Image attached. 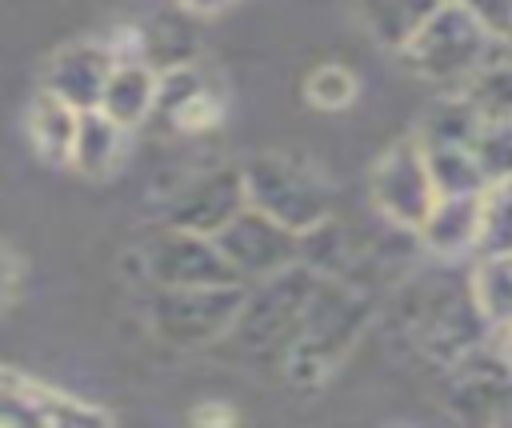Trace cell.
I'll return each mask as SVG.
<instances>
[{
  "instance_id": "d6986e66",
  "label": "cell",
  "mask_w": 512,
  "mask_h": 428,
  "mask_svg": "<svg viewBox=\"0 0 512 428\" xmlns=\"http://www.w3.org/2000/svg\"><path fill=\"white\" fill-rule=\"evenodd\" d=\"M428 172L436 184V196H472L488 188V176L480 172L472 148L464 144H444V148H424Z\"/></svg>"
},
{
  "instance_id": "4fadbf2b",
  "label": "cell",
  "mask_w": 512,
  "mask_h": 428,
  "mask_svg": "<svg viewBox=\"0 0 512 428\" xmlns=\"http://www.w3.org/2000/svg\"><path fill=\"white\" fill-rule=\"evenodd\" d=\"M156 100H160V72L144 56H120L104 84L100 112L124 128H136L156 112Z\"/></svg>"
},
{
  "instance_id": "d4e9b609",
  "label": "cell",
  "mask_w": 512,
  "mask_h": 428,
  "mask_svg": "<svg viewBox=\"0 0 512 428\" xmlns=\"http://www.w3.org/2000/svg\"><path fill=\"white\" fill-rule=\"evenodd\" d=\"M12 292H16V260H12V256H8V248L0 244V312L8 308Z\"/></svg>"
},
{
  "instance_id": "5b68a950",
  "label": "cell",
  "mask_w": 512,
  "mask_h": 428,
  "mask_svg": "<svg viewBox=\"0 0 512 428\" xmlns=\"http://www.w3.org/2000/svg\"><path fill=\"white\" fill-rule=\"evenodd\" d=\"M244 280L240 284H212V288H160L148 320L152 332L176 348H200L236 328L244 308Z\"/></svg>"
},
{
  "instance_id": "ba28073f",
  "label": "cell",
  "mask_w": 512,
  "mask_h": 428,
  "mask_svg": "<svg viewBox=\"0 0 512 428\" xmlns=\"http://www.w3.org/2000/svg\"><path fill=\"white\" fill-rule=\"evenodd\" d=\"M372 200L396 228H420L436 204V184L420 140L392 144L372 168Z\"/></svg>"
},
{
  "instance_id": "5bb4252c",
  "label": "cell",
  "mask_w": 512,
  "mask_h": 428,
  "mask_svg": "<svg viewBox=\"0 0 512 428\" xmlns=\"http://www.w3.org/2000/svg\"><path fill=\"white\" fill-rule=\"evenodd\" d=\"M444 0H356L360 24L388 52H404Z\"/></svg>"
},
{
  "instance_id": "7a4b0ae2",
  "label": "cell",
  "mask_w": 512,
  "mask_h": 428,
  "mask_svg": "<svg viewBox=\"0 0 512 428\" xmlns=\"http://www.w3.org/2000/svg\"><path fill=\"white\" fill-rule=\"evenodd\" d=\"M316 284H320V272L308 264H292V268L260 280V288L244 296V308L236 316L232 336L252 352L292 348Z\"/></svg>"
},
{
  "instance_id": "cb8c5ba5",
  "label": "cell",
  "mask_w": 512,
  "mask_h": 428,
  "mask_svg": "<svg viewBox=\"0 0 512 428\" xmlns=\"http://www.w3.org/2000/svg\"><path fill=\"white\" fill-rule=\"evenodd\" d=\"M464 8L480 20V28L496 44L512 48V0H464Z\"/></svg>"
},
{
  "instance_id": "ffe728a7",
  "label": "cell",
  "mask_w": 512,
  "mask_h": 428,
  "mask_svg": "<svg viewBox=\"0 0 512 428\" xmlns=\"http://www.w3.org/2000/svg\"><path fill=\"white\" fill-rule=\"evenodd\" d=\"M460 92L472 100V108L484 120H512V56L488 60Z\"/></svg>"
},
{
  "instance_id": "9a60e30c",
  "label": "cell",
  "mask_w": 512,
  "mask_h": 428,
  "mask_svg": "<svg viewBox=\"0 0 512 428\" xmlns=\"http://www.w3.org/2000/svg\"><path fill=\"white\" fill-rule=\"evenodd\" d=\"M124 124H116L112 116H104L100 108H88L80 112V124H76V140H72V152H68V164L80 172V176H108L120 156H124Z\"/></svg>"
},
{
  "instance_id": "3957f363",
  "label": "cell",
  "mask_w": 512,
  "mask_h": 428,
  "mask_svg": "<svg viewBox=\"0 0 512 428\" xmlns=\"http://www.w3.org/2000/svg\"><path fill=\"white\" fill-rule=\"evenodd\" d=\"M364 320H368V300L360 292H352V288L320 276V284H316V292L308 300L300 336L288 348L292 372L300 380L324 376L344 356V348L356 340V332H360Z\"/></svg>"
},
{
  "instance_id": "4316f807",
  "label": "cell",
  "mask_w": 512,
  "mask_h": 428,
  "mask_svg": "<svg viewBox=\"0 0 512 428\" xmlns=\"http://www.w3.org/2000/svg\"><path fill=\"white\" fill-rule=\"evenodd\" d=\"M504 420H512V380H508V408H504Z\"/></svg>"
},
{
  "instance_id": "7402d4cb",
  "label": "cell",
  "mask_w": 512,
  "mask_h": 428,
  "mask_svg": "<svg viewBox=\"0 0 512 428\" xmlns=\"http://www.w3.org/2000/svg\"><path fill=\"white\" fill-rule=\"evenodd\" d=\"M472 156L480 172L488 176V184L508 180L512 176V120H484L472 140Z\"/></svg>"
},
{
  "instance_id": "52a82bcc",
  "label": "cell",
  "mask_w": 512,
  "mask_h": 428,
  "mask_svg": "<svg viewBox=\"0 0 512 428\" xmlns=\"http://www.w3.org/2000/svg\"><path fill=\"white\" fill-rule=\"evenodd\" d=\"M216 244L240 280H268V276L300 264V232H292L288 224L272 220L268 212H260L252 204L244 212H236L216 232Z\"/></svg>"
},
{
  "instance_id": "30bf717a",
  "label": "cell",
  "mask_w": 512,
  "mask_h": 428,
  "mask_svg": "<svg viewBox=\"0 0 512 428\" xmlns=\"http://www.w3.org/2000/svg\"><path fill=\"white\" fill-rule=\"evenodd\" d=\"M248 208V192H244V172L240 168H216L196 176L192 184H184L172 204H168V224L172 228H188V232H204L216 236L236 212Z\"/></svg>"
},
{
  "instance_id": "277c9868",
  "label": "cell",
  "mask_w": 512,
  "mask_h": 428,
  "mask_svg": "<svg viewBox=\"0 0 512 428\" xmlns=\"http://www.w3.org/2000/svg\"><path fill=\"white\" fill-rule=\"evenodd\" d=\"M240 172L248 204L288 224L292 232H308L312 224L328 220V188L308 164L280 152H260Z\"/></svg>"
},
{
  "instance_id": "484cf974",
  "label": "cell",
  "mask_w": 512,
  "mask_h": 428,
  "mask_svg": "<svg viewBox=\"0 0 512 428\" xmlns=\"http://www.w3.org/2000/svg\"><path fill=\"white\" fill-rule=\"evenodd\" d=\"M232 0H176V8L180 12H188V16H216V12H224Z\"/></svg>"
},
{
  "instance_id": "6da1fadb",
  "label": "cell",
  "mask_w": 512,
  "mask_h": 428,
  "mask_svg": "<svg viewBox=\"0 0 512 428\" xmlns=\"http://www.w3.org/2000/svg\"><path fill=\"white\" fill-rule=\"evenodd\" d=\"M492 48H496V40L464 8V0H444L400 56L420 80L464 88L492 60Z\"/></svg>"
},
{
  "instance_id": "ac0fdd59",
  "label": "cell",
  "mask_w": 512,
  "mask_h": 428,
  "mask_svg": "<svg viewBox=\"0 0 512 428\" xmlns=\"http://www.w3.org/2000/svg\"><path fill=\"white\" fill-rule=\"evenodd\" d=\"M480 124H484V116L472 108V100H468L464 92H456V96L436 100V104L424 112L416 140H420L424 148H444V144H464V148H472Z\"/></svg>"
},
{
  "instance_id": "8992f818",
  "label": "cell",
  "mask_w": 512,
  "mask_h": 428,
  "mask_svg": "<svg viewBox=\"0 0 512 428\" xmlns=\"http://www.w3.org/2000/svg\"><path fill=\"white\" fill-rule=\"evenodd\" d=\"M144 272L156 288H212V284H240L236 268L220 252L216 236L172 228L144 244Z\"/></svg>"
},
{
  "instance_id": "7c38bea8",
  "label": "cell",
  "mask_w": 512,
  "mask_h": 428,
  "mask_svg": "<svg viewBox=\"0 0 512 428\" xmlns=\"http://www.w3.org/2000/svg\"><path fill=\"white\" fill-rule=\"evenodd\" d=\"M480 228H484V192H472V196H436L432 212L416 232L428 252L464 256L480 248Z\"/></svg>"
},
{
  "instance_id": "e0dca14e",
  "label": "cell",
  "mask_w": 512,
  "mask_h": 428,
  "mask_svg": "<svg viewBox=\"0 0 512 428\" xmlns=\"http://www.w3.org/2000/svg\"><path fill=\"white\" fill-rule=\"evenodd\" d=\"M468 292H472L476 308L484 312L488 328L508 332L512 328V252H480Z\"/></svg>"
},
{
  "instance_id": "44dd1931",
  "label": "cell",
  "mask_w": 512,
  "mask_h": 428,
  "mask_svg": "<svg viewBox=\"0 0 512 428\" xmlns=\"http://www.w3.org/2000/svg\"><path fill=\"white\" fill-rule=\"evenodd\" d=\"M480 252H512V176L484 188Z\"/></svg>"
},
{
  "instance_id": "2e32d148",
  "label": "cell",
  "mask_w": 512,
  "mask_h": 428,
  "mask_svg": "<svg viewBox=\"0 0 512 428\" xmlns=\"http://www.w3.org/2000/svg\"><path fill=\"white\" fill-rule=\"evenodd\" d=\"M76 124H80V112L60 100L56 92L40 88L28 104V136L36 144V152L52 164H68V152H72V140H76Z\"/></svg>"
},
{
  "instance_id": "9c48e42d",
  "label": "cell",
  "mask_w": 512,
  "mask_h": 428,
  "mask_svg": "<svg viewBox=\"0 0 512 428\" xmlns=\"http://www.w3.org/2000/svg\"><path fill=\"white\" fill-rule=\"evenodd\" d=\"M108 416L68 392H56L24 372L0 368V428H76L104 424Z\"/></svg>"
},
{
  "instance_id": "603a6c76",
  "label": "cell",
  "mask_w": 512,
  "mask_h": 428,
  "mask_svg": "<svg viewBox=\"0 0 512 428\" xmlns=\"http://www.w3.org/2000/svg\"><path fill=\"white\" fill-rule=\"evenodd\" d=\"M304 96L324 108V112H336V108H348L356 100V76L344 68V64H320L308 84H304Z\"/></svg>"
},
{
  "instance_id": "8fae6325",
  "label": "cell",
  "mask_w": 512,
  "mask_h": 428,
  "mask_svg": "<svg viewBox=\"0 0 512 428\" xmlns=\"http://www.w3.org/2000/svg\"><path fill=\"white\" fill-rule=\"evenodd\" d=\"M116 52L100 40H76V44H64L52 60H48V76H44V88L56 92L60 100H68L76 112H88V108H100V96H104V84L116 68Z\"/></svg>"
}]
</instances>
